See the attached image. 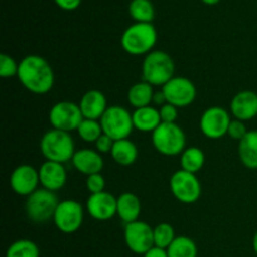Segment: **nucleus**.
<instances>
[{
    "instance_id": "10",
    "label": "nucleus",
    "mask_w": 257,
    "mask_h": 257,
    "mask_svg": "<svg viewBox=\"0 0 257 257\" xmlns=\"http://www.w3.org/2000/svg\"><path fill=\"white\" fill-rule=\"evenodd\" d=\"M83 220L84 210L83 206L75 200L60 201L53 217L55 227L67 235L77 232L82 227Z\"/></svg>"
},
{
    "instance_id": "35",
    "label": "nucleus",
    "mask_w": 257,
    "mask_h": 257,
    "mask_svg": "<svg viewBox=\"0 0 257 257\" xmlns=\"http://www.w3.org/2000/svg\"><path fill=\"white\" fill-rule=\"evenodd\" d=\"M94 145H95V150H97L100 155H103V153H110V151H112L113 148V145H114V141H113L109 136L103 133V135L98 138L97 142H95Z\"/></svg>"
},
{
    "instance_id": "19",
    "label": "nucleus",
    "mask_w": 257,
    "mask_h": 257,
    "mask_svg": "<svg viewBox=\"0 0 257 257\" xmlns=\"http://www.w3.org/2000/svg\"><path fill=\"white\" fill-rule=\"evenodd\" d=\"M79 107L84 119L100 120L108 108L107 98L100 90L90 89L83 94Z\"/></svg>"
},
{
    "instance_id": "5",
    "label": "nucleus",
    "mask_w": 257,
    "mask_h": 257,
    "mask_svg": "<svg viewBox=\"0 0 257 257\" xmlns=\"http://www.w3.org/2000/svg\"><path fill=\"white\" fill-rule=\"evenodd\" d=\"M152 145L158 153L167 157L182 155L186 150V135L177 123H161L152 132Z\"/></svg>"
},
{
    "instance_id": "25",
    "label": "nucleus",
    "mask_w": 257,
    "mask_h": 257,
    "mask_svg": "<svg viewBox=\"0 0 257 257\" xmlns=\"http://www.w3.org/2000/svg\"><path fill=\"white\" fill-rule=\"evenodd\" d=\"M205 153L198 147H187L181 155V170L190 173H197L205 166Z\"/></svg>"
},
{
    "instance_id": "38",
    "label": "nucleus",
    "mask_w": 257,
    "mask_h": 257,
    "mask_svg": "<svg viewBox=\"0 0 257 257\" xmlns=\"http://www.w3.org/2000/svg\"><path fill=\"white\" fill-rule=\"evenodd\" d=\"M153 100H155V103H157V104H160V105H163L165 103H167V102H166V98H165V95H163L162 90H161V92H158V93H155Z\"/></svg>"
},
{
    "instance_id": "3",
    "label": "nucleus",
    "mask_w": 257,
    "mask_h": 257,
    "mask_svg": "<svg viewBox=\"0 0 257 257\" xmlns=\"http://www.w3.org/2000/svg\"><path fill=\"white\" fill-rule=\"evenodd\" d=\"M142 75L152 87H163L175 77V62L168 53L152 50L143 59Z\"/></svg>"
},
{
    "instance_id": "30",
    "label": "nucleus",
    "mask_w": 257,
    "mask_h": 257,
    "mask_svg": "<svg viewBox=\"0 0 257 257\" xmlns=\"http://www.w3.org/2000/svg\"><path fill=\"white\" fill-rule=\"evenodd\" d=\"M78 135L84 142L95 143L98 138L103 135L102 125L99 120L94 119H83L80 125L77 130Z\"/></svg>"
},
{
    "instance_id": "18",
    "label": "nucleus",
    "mask_w": 257,
    "mask_h": 257,
    "mask_svg": "<svg viewBox=\"0 0 257 257\" xmlns=\"http://www.w3.org/2000/svg\"><path fill=\"white\" fill-rule=\"evenodd\" d=\"M72 165L78 172L90 176L102 172L104 167V160L97 150L83 148V150L75 151L72 158Z\"/></svg>"
},
{
    "instance_id": "2",
    "label": "nucleus",
    "mask_w": 257,
    "mask_h": 257,
    "mask_svg": "<svg viewBox=\"0 0 257 257\" xmlns=\"http://www.w3.org/2000/svg\"><path fill=\"white\" fill-rule=\"evenodd\" d=\"M157 43V30L152 23H135L123 32L120 45L131 55H147Z\"/></svg>"
},
{
    "instance_id": "32",
    "label": "nucleus",
    "mask_w": 257,
    "mask_h": 257,
    "mask_svg": "<svg viewBox=\"0 0 257 257\" xmlns=\"http://www.w3.org/2000/svg\"><path fill=\"white\" fill-rule=\"evenodd\" d=\"M85 187H87V190L89 191L90 195L103 192L105 188V180L102 176V173H95V175L87 176Z\"/></svg>"
},
{
    "instance_id": "39",
    "label": "nucleus",
    "mask_w": 257,
    "mask_h": 257,
    "mask_svg": "<svg viewBox=\"0 0 257 257\" xmlns=\"http://www.w3.org/2000/svg\"><path fill=\"white\" fill-rule=\"evenodd\" d=\"M202 3H205L206 5H216L221 2V0H201Z\"/></svg>"
},
{
    "instance_id": "21",
    "label": "nucleus",
    "mask_w": 257,
    "mask_h": 257,
    "mask_svg": "<svg viewBox=\"0 0 257 257\" xmlns=\"http://www.w3.org/2000/svg\"><path fill=\"white\" fill-rule=\"evenodd\" d=\"M132 118L135 130L143 133H152L162 123L160 110L151 105L135 109V112L132 113Z\"/></svg>"
},
{
    "instance_id": "26",
    "label": "nucleus",
    "mask_w": 257,
    "mask_h": 257,
    "mask_svg": "<svg viewBox=\"0 0 257 257\" xmlns=\"http://www.w3.org/2000/svg\"><path fill=\"white\" fill-rule=\"evenodd\" d=\"M168 257H197L198 250L195 241L188 236H177L167 248Z\"/></svg>"
},
{
    "instance_id": "20",
    "label": "nucleus",
    "mask_w": 257,
    "mask_h": 257,
    "mask_svg": "<svg viewBox=\"0 0 257 257\" xmlns=\"http://www.w3.org/2000/svg\"><path fill=\"white\" fill-rule=\"evenodd\" d=\"M141 211H142L141 200L135 193L124 192L117 197V215L125 225L138 221Z\"/></svg>"
},
{
    "instance_id": "29",
    "label": "nucleus",
    "mask_w": 257,
    "mask_h": 257,
    "mask_svg": "<svg viewBox=\"0 0 257 257\" xmlns=\"http://www.w3.org/2000/svg\"><path fill=\"white\" fill-rule=\"evenodd\" d=\"M177 237L175 233V228L167 222L158 223L153 227V238H155V246L167 250L168 246Z\"/></svg>"
},
{
    "instance_id": "28",
    "label": "nucleus",
    "mask_w": 257,
    "mask_h": 257,
    "mask_svg": "<svg viewBox=\"0 0 257 257\" xmlns=\"http://www.w3.org/2000/svg\"><path fill=\"white\" fill-rule=\"evenodd\" d=\"M130 14L136 23H152L155 19V7L151 0H132Z\"/></svg>"
},
{
    "instance_id": "4",
    "label": "nucleus",
    "mask_w": 257,
    "mask_h": 257,
    "mask_svg": "<svg viewBox=\"0 0 257 257\" xmlns=\"http://www.w3.org/2000/svg\"><path fill=\"white\" fill-rule=\"evenodd\" d=\"M40 152L47 161L64 165L68 161H72L74 156V141L70 133L53 128L45 132L40 140Z\"/></svg>"
},
{
    "instance_id": "6",
    "label": "nucleus",
    "mask_w": 257,
    "mask_h": 257,
    "mask_svg": "<svg viewBox=\"0 0 257 257\" xmlns=\"http://www.w3.org/2000/svg\"><path fill=\"white\" fill-rule=\"evenodd\" d=\"M60 201L55 192L45 188H38L35 192L28 196L25 201V213L34 223H47L53 220L55 210Z\"/></svg>"
},
{
    "instance_id": "1",
    "label": "nucleus",
    "mask_w": 257,
    "mask_h": 257,
    "mask_svg": "<svg viewBox=\"0 0 257 257\" xmlns=\"http://www.w3.org/2000/svg\"><path fill=\"white\" fill-rule=\"evenodd\" d=\"M17 77L25 89L38 95L49 93L55 82L54 72L49 62L35 54L27 55L20 60Z\"/></svg>"
},
{
    "instance_id": "7",
    "label": "nucleus",
    "mask_w": 257,
    "mask_h": 257,
    "mask_svg": "<svg viewBox=\"0 0 257 257\" xmlns=\"http://www.w3.org/2000/svg\"><path fill=\"white\" fill-rule=\"evenodd\" d=\"M103 133L109 136L113 141L125 140L135 130L132 114L120 105H110L100 118Z\"/></svg>"
},
{
    "instance_id": "15",
    "label": "nucleus",
    "mask_w": 257,
    "mask_h": 257,
    "mask_svg": "<svg viewBox=\"0 0 257 257\" xmlns=\"http://www.w3.org/2000/svg\"><path fill=\"white\" fill-rule=\"evenodd\" d=\"M90 217L97 221H108L117 215V197L103 191L88 197L85 203Z\"/></svg>"
},
{
    "instance_id": "36",
    "label": "nucleus",
    "mask_w": 257,
    "mask_h": 257,
    "mask_svg": "<svg viewBox=\"0 0 257 257\" xmlns=\"http://www.w3.org/2000/svg\"><path fill=\"white\" fill-rule=\"evenodd\" d=\"M54 2L63 10H75L82 4V0H54Z\"/></svg>"
},
{
    "instance_id": "14",
    "label": "nucleus",
    "mask_w": 257,
    "mask_h": 257,
    "mask_svg": "<svg viewBox=\"0 0 257 257\" xmlns=\"http://www.w3.org/2000/svg\"><path fill=\"white\" fill-rule=\"evenodd\" d=\"M39 183V171L30 165L18 166L10 175V187L19 196H30L38 190Z\"/></svg>"
},
{
    "instance_id": "9",
    "label": "nucleus",
    "mask_w": 257,
    "mask_h": 257,
    "mask_svg": "<svg viewBox=\"0 0 257 257\" xmlns=\"http://www.w3.org/2000/svg\"><path fill=\"white\" fill-rule=\"evenodd\" d=\"M83 119L84 117L79 104H75L69 100L58 102L50 108L49 122L54 130L72 133L73 131L78 130Z\"/></svg>"
},
{
    "instance_id": "23",
    "label": "nucleus",
    "mask_w": 257,
    "mask_h": 257,
    "mask_svg": "<svg viewBox=\"0 0 257 257\" xmlns=\"http://www.w3.org/2000/svg\"><path fill=\"white\" fill-rule=\"evenodd\" d=\"M113 161L120 166H131L137 161L138 148L131 140L114 141L112 151H110Z\"/></svg>"
},
{
    "instance_id": "22",
    "label": "nucleus",
    "mask_w": 257,
    "mask_h": 257,
    "mask_svg": "<svg viewBox=\"0 0 257 257\" xmlns=\"http://www.w3.org/2000/svg\"><path fill=\"white\" fill-rule=\"evenodd\" d=\"M238 157L248 170H257V131H248L238 142Z\"/></svg>"
},
{
    "instance_id": "27",
    "label": "nucleus",
    "mask_w": 257,
    "mask_h": 257,
    "mask_svg": "<svg viewBox=\"0 0 257 257\" xmlns=\"http://www.w3.org/2000/svg\"><path fill=\"white\" fill-rule=\"evenodd\" d=\"M5 257H40V250L34 241L20 238L8 247Z\"/></svg>"
},
{
    "instance_id": "40",
    "label": "nucleus",
    "mask_w": 257,
    "mask_h": 257,
    "mask_svg": "<svg viewBox=\"0 0 257 257\" xmlns=\"http://www.w3.org/2000/svg\"><path fill=\"white\" fill-rule=\"evenodd\" d=\"M252 247H253V251H255V253L257 255V231L255 235H253V238H252Z\"/></svg>"
},
{
    "instance_id": "12",
    "label": "nucleus",
    "mask_w": 257,
    "mask_h": 257,
    "mask_svg": "<svg viewBox=\"0 0 257 257\" xmlns=\"http://www.w3.org/2000/svg\"><path fill=\"white\" fill-rule=\"evenodd\" d=\"M124 242L136 255H145L155 246L153 227L143 221H135L124 226Z\"/></svg>"
},
{
    "instance_id": "33",
    "label": "nucleus",
    "mask_w": 257,
    "mask_h": 257,
    "mask_svg": "<svg viewBox=\"0 0 257 257\" xmlns=\"http://www.w3.org/2000/svg\"><path fill=\"white\" fill-rule=\"evenodd\" d=\"M248 131L246 130V125L245 122L242 120H238V119H232L230 123V127H228L227 131V135L230 136L232 140H236L240 142L246 135H247Z\"/></svg>"
},
{
    "instance_id": "13",
    "label": "nucleus",
    "mask_w": 257,
    "mask_h": 257,
    "mask_svg": "<svg viewBox=\"0 0 257 257\" xmlns=\"http://www.w3.org/2000/svg\"><path fill=\"white\" fill-rule=\"evenodd\" d=\"M230 113L222 107H210L202 113L200 128L203 136L210 140H218L227 135L231 123Z\"/></svg>"
},
{
    "instance_id": "31",
    "label": "nucleus",
    "mask_w": 257,
    "mask_h": 257,
    "mask_svg": "<svg viewBox=\"0 0 257 257\" xmlns=\"http://www.w3.org/2000/svg\"><path fill=\"white\" fill-rule=\"evenodd\" d=\"M19 63L8 54H0V75L3 78H10L18 75Z\"/></svg>"
},
{
    "instance_id": "8",
    "label": "nucleus",
    "mask_w": 257,
    "mask_h": 257,
    "mask_svg": "<svg viewBox=\"0 0 257 257\" xmlns=\"http://www.w3.org/2000/svg\"><path fill=\"white\" fill-rule=\"evenodd\" d=\"M170 188L176 200L186 205L197 202L202 193L197 176L183 170L176 171L171 176Z\"/></svg>"
},
{
    "instance_id": "34",
    "label": "nucleus",
    "mask_w": 257,
    "mask_h": 257,
    "mask_svg": "<svg viewBox=\"0 0 257 257\" xmlns=\"http://www.w3.org/2000/svg\"><path fill=\"white\" fill-rule=\"evenodd\" d=\"M161 119L163 123H176L178 118V108L175 105L170 104V103H165L161 105L160 109Z\"/></svg>"
},
{
    "instance_id": "24",
    "label": "nucleus",
    "mask_w": 257,
    "mask_h": 257,
    "mask_svg": "<svg viewBox=\"0 0 257 257\" xmlns=\"http://www.w3.org/2000/svg\"><path fill=\"white\" fill-rule=\"evenodd\" d=\"M155 97V92H153V87L147 82H140L133 84L128 90V102L132 105L135 109L138 108L148 107L151 105V102Z\"/></svg>"
},
{
    "instance_id": "17",
    "label": "nucleus",
    "mask_w": 257,
    "mask_h": 257,
    "mask_svg": "<svg viewBox=\"0 0 257 257\" xmlns=\"http://www.w3.org/2000/svg\"><path fill=\"white\" fill-rule=\"evenodd\" d=\"M231 114L235 119L247 122L257 117V94L252 90H241L230 103Z\"/></svg>"
},
{
    "instance_id": "16",
    "label": "nucleus",
    "mask_w": 257,
    "mask_h": 257,
    "mask_svg": "<svg viewBox=\"0 0 257 257\" xmlns=\"http://www.w3.org/2000/svg\"><path fill=\"white\" fill-rule=\"evenodd\" d=\"M38 171H39L40 185L45 190L57 192L62 190L67 183V171L63 163L45 161Z\"/></svg>"
},
{
    "instance_id": "11",
    "label": "nucleus",
    "mask_w": 257,
    "mask_h": 257,
    "mask_svg": "<svg viewBox=\"0 0 257 257\" xmlns=\"http://www.w3.org/2000/svg\"><path fill=\"white\" fill-rule=\"evenodd\" d=\"M166 102L177 108H185L192 104L197 95V89L191 79L186 77H173L162 87Z\"/></svg>"
},
{
    "instance_id": "37",
    "label": "nucleus",
    "mask_w": 257,
    "mask_h": 257,
    "mask_svg": "<svg viewBox=\"0 0 257 257\" xmlns=\"http://www.w3.org/2000/svg\"><path fill=\"white\" fill-rule=\"evenodd\" d=\"M143 257H168V253L167 250H165V248L153 246L150 251H147V252L143 255Z\"/></svg>"
}]
</instances>
